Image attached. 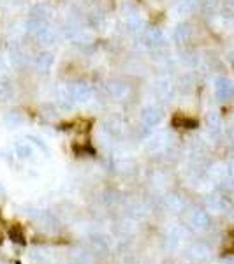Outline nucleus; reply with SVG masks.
Here are the masks:
<instances>
[{
    "label": "nucleus",
    "instance_id": "nucleus-1",
    "mask_svg": "<svg viewBox=\"0 0 234 264\" xmlns=\"http://www.w3.org/2000/svg\"><path fill=\"white\" fill-rule=\"evenodd\" d=\"M229 252H234V240H229V247H227Z\"/></svg>",
    "mask_w": 234,
    "mask_h": 264
}]
</instances>
